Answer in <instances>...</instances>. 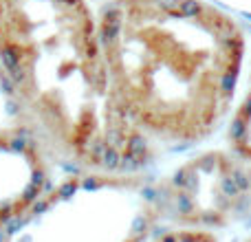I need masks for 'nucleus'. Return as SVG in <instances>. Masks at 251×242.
<instances>
[{
    "label": "nucleus",
    "mask_w": 251,
    "mask_h": 242,
    "mask_svg": "<svg viewBox=\"0 0 251 242\" xmlns=\"http://www.w3.org/2000/svg\"><path fill=\"white\" fill-rule=\"evenodd\" d=\"M115 95L143 134L194 143L216 130L243 69V31L203 0H115L100 20Z\"/></svg>",
    "instance_id": "f257e3e1"
},
{
    "label": "nucleus",
    "mask_w": 251,
    "mask_h": 242,
    "mask_svg": "<svg viewBox=\"0 0 251 242\" xmlns=\"http://www.w3.org/2000/svg\"><path fill=\"white\" fill-rule=\"evenodd\" d=\"M0 62L66 156L101 172L148 161L146 134L115 95L100 22L84 0H0Z\"/></svg>",
    "instance_id": "f03ea898"
},
{
    "label": "nucleus",
    "mask_w": 251,
    "mask_h": 242,
    "mask_svg": "<svg viewBox=\"0 0 251 242\" xmlns=\"http://www.w3.org/2000/svg\"><path fill=\"white\" fill-rule=\"evenodd\" d=\"M47 183V165L29 137L0 132V222L18 216Z\"/></svg>",
    "instance_id": "7ed1b4c3"
},
{
    "label": "nucleus",
    "mask_w": 251,
    "mask_h": 242,
    "mask_svg": "<svg viewBox=\"0 0 251 242\" xmlns=\"http://www.w3.org/2000/svg\"><path fill=\"white\" fill-rule=\"evenodd\" d=\"M231 143L238 150V154L251 159V97H247L231 123Z\"/></svg>",
    "instance_id": "20e7f679"
}]
</instances>
